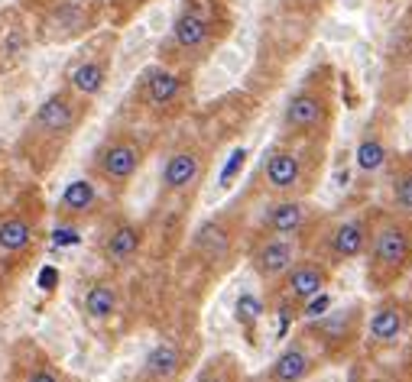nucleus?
Returning <instances> with one entry per match:
<instances>
[{"label":"nucleus","mask_w":412,"mask_h":382,"mask_svg":"<svg viewBox=\"0 0 412 382\" xmlns=\"http://www.w3.org/2000/svg\"><path fill=\"white\" fill-rule=\"evenodd\" d=\"M227 29L231 13L224 0H182L162 52L178 65H198L221 46Z\"/></svg>","instance_id":"obj_1"},{"label":"nucleus","mask_w":412,"mask_h":382,"mask_svg":"<svg viewBox=\"0 0 412 382\" xmlns=\"http://www.w3.org/2000/svg\"><path fill=\"white\" fill-rule=\"evenodd\" d=\"M84 113H88V101H82L78 94H72L68 88H59L36 107V113L29 117L26 127V146L29 143H43L56 152L62 150L75 130L82 127Z\"/></svg>","instance_id":"obj_2"},{"label":"nucleus","mask_w":412,"mask_h":382,"mask_svg":"<svg viewBox=\"0 0 412 382\" xmlns=\"http://www.w3.org/2000/svg\"><path fill=\"white\" fill-rule=\"evenodd\" d=\"M412 266V221L406 214L386 217L374 233V253L367 266V282L376 289L393 285L399 276Z\"/></svg>","instance_id":"obj_3"},{"label":"nucleus","mask_w":412,"mask_h":382,"mask_svg":"<svg viewBox=\"0 0 412 382\" xmlns=\"http://www.w3.org/2000/svg\"><path fill=\"white\" fill-rule=\"evenodd\" d=\"M331 127V91L328 84L315 81L302 84L299 91L289 97L286 111H282V130L289 136H319Z\"/></svg>","instance_id":"obj_4"},{"label":"nucleus","mask_w":412,"mask_h":382,"mask_svg":"<svg viewBox=\"0 0 412 382\" xmlns=\"http://www.w3.org/2000/svg\"><path fill=\"white\" fill-rule=\"evenodd\" d=\"M143 166V146L127 133L107 136L94 152V172L101 175V182L114 188H123Z\"/></svg>","instance_id":"obj_5"},{"label":"nucleus","mask_w":412,"mask_h":382,"mask_svg":"<svg viewBox=\"0 0 412 382\" xmlns=\"http://www.w3.org/2000/svg\"><path fill=\"white\" fill-rule=\"evenodd\" d=\"M101 13L98 0H52L43 17V39L49 42H68L84 36Z\"/></svg>","instance_id":"obj_6"},{"label":"nucleus","mask_w":412,"mask_h":382,"mask_svg":"<svg viewBox=\"0 0 412 382\" xmlns=\"http://www.w3.org/2000/svg\"><path fill=\"white\" fill-rule=\"evenodd\" d=\"M185 94H188L185 75L169 65H150L140 75V84H137V97L153 113H176L182 107V101H185Z\"/></svg>","instance_id":"obj_7"},{"label":"nucleus","mask_w":412,"mask_h":382,"mask_svg":"<svg viewBox=\"0 0 412 382\" xmlns=\"http://www.w3.org/2000/svg\"><path fill=\"white\" fill-rule=\"evenodd\" d=\"M111 75V39L107 46H91L84 49V56H78L66 72V88L72 94H78L82 101H91L104 91Z\"/></svg>","instance_id":"obj_8"},{"label":"nucleus","mask_w":412,"mask_h":382,"mask_svg":"<svg viewBox=\"0 0 412 382\" xmlns=\"http://www.w3.org/2000/svg\"><path fill=\"white\" fill-rule=\"evenodd\" d=\"M263 178L276 195H296L305 188V156L292 146H276L263 166Z\"/></svg>","instance_id":"obj_9"},{"label":"nucleus","mask_w":412,"mask_h":382,"mask_svg":"<svg viewBox=\"0 0 412 382\" xmlns=\"http://www.w3.org/2000/svg\"><path fill=\"white\" fill-rule=\"evenodd\" d=\"M328 282H331V272L325 262H315V260L292 262L289 272L282 276V299L289 305H302V301L321 295Z\"/></svg>","instance_id":"obj_10"},{"label":"nucleus","mask_w":412,"mask_h":382,"mask_svg":"<svg viewBox=\"0 0 412 382\" xmlns=\"http://www.w3.org/2000/svg\"><path fill=\"white\" fill-rule=\"evenodd\" d=\"M250 262H253V272H257L263 282H276V279H282V276L289 272V266L296 262V243H292V237H273L270 233L266 240L257 243Z\"/></svg>","instance_id":"obj_11"},{"label":"nucleus","mask_w":412,"mask_h":382,"mask_svg":"<svg viewBox=\"0 0 412 382\" xmlns=\"http://www.w3.org/2000/svg\"><path fill=\"white\" fill-rule=\"evenodd\" d=\"M205 175V159L195 150H178L166 159L162 166V191L169 195H182V191H192V188L201 182Z\"/></svg>","instance_id":"obj_12"},{"label":"nucleus","mask_w":412,"mask_h":382,"mask_svg":"<svg viewBox=\"0 0 412 382\" xmlns=\"http://www.w3.org/2000/svg\"><path fill=\"white\" fill-rule=\"evenodd\" d=\"M409 324V305L399 299H383L370 317V340L380 347L396 344Z\"/></svg>","instance_id":"obj_13"},{"label":"nucleus","mask_w":412,"mask_h":382,"mask_svg":"<svg viewBox=\"0 0 412 382\" xmlns=\"http://www.w3.org/2000/svg\"><path fill=\"white\" fill-rule=\"evenodd\" d=\"M367 243H370V227H367V221L354 217V221H341L335 227V233H331V240H328V250L335 260L347 262V260H357L360 253H367Z\"/></svg>","instance_id":"obj_14"},{"label":"nucleus","mask_w":412,"mask_h":382,"mask_svg":"<svg viewBox=\"0 0 412 382\" xmlns=\"http://www.w3.org/2000/svg\"><path fill=\"white\" fill-rule=\"evenodd\" d=\"M305 221H309V205L299 201V198H286V201H276V205L266 211L263 227H266L273 237H296V233L305 227Z\"/></svg>","instance_id":"obj_15"},{"label":"nucleus","mask_w":412,"mask_h":382,"mask_svg":"<svg viewBox=\"0 0 412 382\" xmlns=\"http://www.w3.org/2000/svg\"><path fill=\"white\" fill-rule=\"evenodd\" d=\"M312 366H315V360H312L309 347L296 340V344H289L276 360H273L270 379L273 382H302L312 373Z\"/></svg>","instance_id":"obj_16"},{"label":"nucleus","mask_w":412,"mask_h":382,"mask_svg":"<svg viewBox=\"0 0 412 382\" xmlns=\"http://www.w3.org/2000/svg\"><path fill=\"white\" fill-rule=\"evenodd\" d=\"M143 246V230L137 224H117L111 233H107V240H104V260L114 262V266H123V262H130Z\"/></svg>","instance_id":"obj_17"},{"label":"nucleus","mask_w":412,"mask_h":382,"mask_svg":"<svg viewBox=\"0 0 412 382\" xmlns=\"http://www.w3.org/2000/svg\"><path fill=\"white\" fill-rule=\"evenodd\" d=\"M178 369H182V350H178V344H172V340H162V344L153 347L150 356H146V366H143V373L156 382L176 379Z\"/></svg>","instance_id":"obj_18"},{"label":"nucleus","mask_w":412,"mask_h":382,"mask_svg":"<svg viewBox=\"0 0 412 382\" xmlns=\"http://www.w3.org/2000/svg\"><path fill=\"white\" fill-rule=\"evenodd\" d=\"M357 321H360V308H347V311H335V315H321V324H315L321 344H344L357 334Z\"/></svg>","instance_id":"obj_19"},{"label":"nucleus","mask_w":412,"mask_h":382,"mask_svg":"<svg viewBox=\"0 0 412 382\" xmlns=\"http://www.w3.org/2000/svg\"><path fill=\"white\" fill-rule=\"evenodd\" d=\"M195 250L201 256H208V260H224L231 253V230L221 221H208L195 233Z\"/></svg>","instance_id":"obj_20"},{"label":"nucleus","mask_w":412,"mask_h":382,"mask_svg":"<svg viewBox=\"0 0 412 382\" xmlns=\"http://www.w3.org/2000/svg\"><path fill=\"white\" fill-rule=\"evenodd\" d=\"M33 243V221L26 214H10L0 221V253H23Z\"/></svg>","instance_id":"obj_21"},{"label":"nucleus","mask_w":412,"mask_h":382,"mask_svg":"<svg viewBox=\"0 0 412 382\" xmlns=\"http://www.w3.org/2000/svg\"><path fill=\"white\" fill-rule=\"evenodd\" d=\"M59 207H62L66 214H88V211H94V207H98V188H94V182H88V178L72 182V185L62 191Z\"/></svg>","instance_id":"obj_22"},{"label":"nucleus","mask_w":412,"mask_h":382,"mask_svg":"<svg viewBox=\"0 0 412 382\" xmlns=\"http://www.w3.org/2000/svg\"><path fill=\"white\" fill-rule=\"evenodd\" d=\"M84 311L91 321H107L117 311V289L111 282H94L91 289L84 292Z\"/></svg>","instance_id":"obj_23"},{"label":"nucleus","mask_w":412,"mask_h":382,"mask_svg":"<svg viewBox=\"0 0 412 382\" xmlns=\"http://www.w3.org/2000/svg\"><path fill=\"white\" fill-rule=\"evenodd\" d=\"M390 159V150H386L383 136L376 130H370L364 140L357 143V166L360 172H376V168H383V162Z\"/></svg>","instance_id":"obj_24"},{"label":"nucleus","mask_w":412,"mask_h":382,"mask_svg":"<svg viewBox=\"0 0 412 382\" xmlns=\"http://www.w3.org/2000/svg\"><path fill=\"white\" fill-rule=\"evenodd\" d=\"M260 315H263L260 299H253V295H241V299H237V321H241L247 331H253V324L260 321Z\"/></svg>","instance_id":"obj_25"},{"label":"nucleus","mask_w":412,"mask_h":382,"mask_svg":"<svg viewBox=\"0 0 412 382\" xmlns=\"http://www.w3.org/2000/svg\"><path fill=\"white\" fill-rule=\"evenodd\" d=\"M393 201L403 214H412V168H406L403 175L393 182Z\"/></svg>","instance_id":"obj_26"},{"label":"nucleus","mask_w":412,"mask_h":382,"mask_svg":"<svg viewBox=\"0 0 412 382\" xmlns=\"http://www.w3.org/2000/svg\"><path fill=\"white\" fill-rule=\"evenodd\" d=\"M23 382H66V379L59 376V369H56V366H49V363H36V366H29V369H26Z\"/></svg>","instance_id":"obj_27"},{"label":"nucleus","mask_w":412,"mask_h":382,"mask_svg":"<svg viewBox=\"0 0 412 382\" xmlns=\"http://www.w3.org/2000/svg\"><path fill=\"white\" fill-rule=\"evenodd\" d=\"M302 305H305V317H312V321H315V317L328 315L331 299L325 295V292H321V295H315V299H309V301H302Z\"/></svg>","instance_id":"obj_28"},{"label":"nucleus","mask_w":412,"mask_h":382,"mask_svg":"<svg viewBox=\"0 0 412 382\" xmlns=\"http://www.w3.org/2000/svg\"><path fill=\"white\" fill-rule=\"evenodd\" d=\"M244 156H247L244 150H237V152H234V159H231V166L224 168V185H227V178H231V175H234V172H237V168L244 166Z\"/></svg>","instance_id":"obj_29"},{"label":"nucleus","mask_w":412,"mask_h":382,"mask_svg":"<svg viewBox=\"0 0 412 382\" xmlns=\"http://www.w3.org/2000/svg\"><path fill=\"white\" fill-rule=\"evenodd\" d=\"M130 3H133V7H140V3H143V0H130Z\"/></svg>","instance_id":"obj_30"}]
</instances>
